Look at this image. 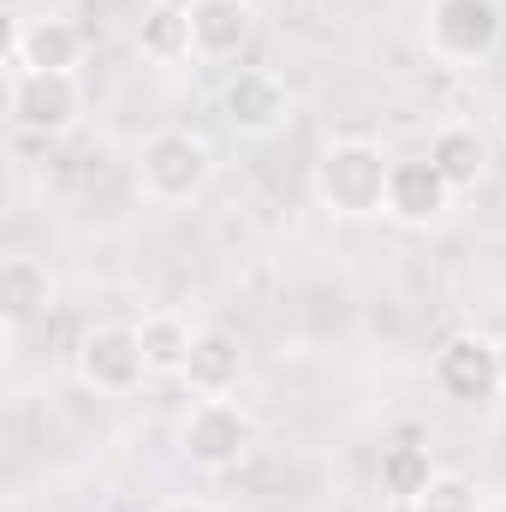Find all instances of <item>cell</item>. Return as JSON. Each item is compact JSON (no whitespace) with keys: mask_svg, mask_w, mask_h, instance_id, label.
Returning a JSON list of instances; mask_svg holds the SVG:
<instances>
[{"mask_svg":"<svg viewBox=\"0 0 506 512\" xmlns=\"http://www.w3.org/2000/svg\"><path fill=\"white\" fill-rule=\"evenodd\" d=\"M48 304H54V274H48V262H36V256H6V262H0V316H6L12 328H24V322L48 316Z\"/></svg>","mask_w":506,"mask_h":512,"instance_id":"4fadbf2b","label":"cell"},{"mask_svg":"<svg viewBox=\"0 0 506 512\" xmlns=\"http://www.w3.org/2000/svg\"><path fill=\"white\" fill-rule=\"evenodd\" d=\"M185 18H191V60L203 66L239 60L256 36L251 0H185Z\"/></svg>","mask_w":506,"mask_h":512,"instance_id":"9c48e42d","label":"cell"},{"mask_svg":"<svg viewBox=\"0 0 506 512\" xmlns=\"http://www.w3.org/2000/svg\"><path fill=\"white\" fill-rule=\"evenodd\" d=\"M387 155L364 137H346V143H328L322 167H316V185H322V203L334 215H376L387 209Z\"/></svg>","mask_w":506,"mask_h":512,"instance_id":"7a4b0ae2","label":"cell"},{"mask_svg":"<svg viewBox=\"0 0 506 512\" xmlns=\"http://www.w3.org/2000/svg\"><path fill=\"white\" fill-rule=\"evenodd\" d=\"M215 173V155L197 131H155L143 149H137V191L149 203H191Z\"/></svg>","mask_w":506,"mask_h":512,"instance_id":"6da1fadb","label":"cell"},{"mask_svg":"<svg viewBox=\"0 0 506 512\" xmlns=\"http://www.w3.org/2000/svg\"><path fill=\"white\" fill-rule=\"evenodd\" d=\"M90 54V36L72 24V18H30L12 30V66H36V72H72L84 66Z\"/></svg>","mask_w":506,"mask_h":512,"instance_id":"8fae6325","label":"cell"},{"mask_svg":"<svg viewBox=\"0 0 506 512\" xmlns=\"http://www.w3.org/2000/svg\"><path fill=\"white\" fill-rule=\"evenodd\" d=\"M143 54L149 60H191V18H185V6H155L143 18Z\"/></svg>","mask_w":506,"mask_h":512,"instance_id":"e0dca14e","label":"cell"},{"mask_svg":"<svg viewBox=\"0 0 506 512\" xmlns=\"http://www.w3.org/2000/svg\"><path fill=\"white\" fill-rule=\"evenodd\" d=\"M447 203H453V185L435 173L429 155H417V161H393V167H387V215H393V221H405V227H429V221L447 215Z\"/></svg>","mask_w":506,"mask_h":512,"instance_id":"30bf717a","label":"cell"},{"mask_svg":"<svg viewBox=\"0 0 506 512\" xmlns=\"http://www.w3.org/2000/svg\"><path fill=\"white\" fill-rule=\"evenodd\" d=\"M84 108L72 72H36V66H6V120L30 137H60L72 131Z\"/></svg>","mask_w":506,"mask_h":512,"instance_id":"3957f363","label":"cell"},{"mask_svg":"<svg viewBox=\"0 0 506 512\" xmlns=\"http://www.w3.org/2000/svg\"><path fill=\"white\" fill-rule=\"evenodd\" d=\"M435 387L459 405H483L506 387L501 376V340L489 334H453L441 352H435Z\"/></svg>","mask_w":506,"mask_h":512,"instance_id":"52a82bcc","label":"cell"},{"mask_svg":"<svg viewBox=\"0 0 506 512\" xmlns=\"http://www.w3.org/2000/svg\"><path fill=\"white\" fill-rule=\"evenodd\" d=\"M191 340H197V328L179 322L173 310H155V316L137 322V346H143L149 376H185V364H191Z\"/></svg>","mask_w":506,"mask_h":512,"instance_id":"2e32d148","label":"cell"},{"mask_svg":"<svg viewBox=\"0 0 506 512\" xmlns=\"http://www.w3.org/2000/svg\"><path fill=\"white\" fill-rule=\"evenodd\" d=\"M501 376H506V340H501Z\"/></svg>","mask_w":506,"mask_h":512,"instance_id":"ffe728a7","label":"cell"},{"mask_svg":"<svg viewBox=\"0 0 506 512\" xmlns=\"http://www.w3.org/2000/svg\"><path fill=\"white\" fill-rule=\"evenodd\" d=\"M149 376L143 346H137V322H96L78 340V382L96 393H131Z\"/></svg>","mask_w":506,"mask_h":512,"instance_id":"5b68a950","label":"cell"},{"mask_svg":"<svg viewBox=\"0 0 506 512\" xmlns=\"http://www.w3.org/2000/svg\"><path fill=\"white\" fill-rule=\"evenodd\" d=\"M221 108H227V126L239 131V137H274V131H286V120H292V90L274 72L245 66V72L227 78Z\"/></svg>","mask_w":506,"mask_h":512,"instance_id":"ba28073f","label":"cell"},{"mask_svg":"<svg viewBox=\"0 0 506 512\" xmlns=\"http://www.w3.org/2000/svg\"><path fill=\"white\" fill-rule=\"evenodd\" d=\"M155 512H209V507H203V501H161Z\"/></svg>","mask_w":506,"mask_h":512,"instance_id":"d6986e66","label":"cell"},{"mask_svg":"<svg viewBox=\"0 0 506 512\" xmlns=\"http://www.w3.org/2000/svg\"><path fill=\"white\" fill-rule=\"evenodd\" d=\"M429 161L453 191H477V179L489 173V143L471 126H441L429 137Z\"/></svg>","mask_w":506,"mask_h":512,"instance_id":"9a60e30c","label":"cell"},{"mask_svg":"<svg viewBox=\"0 0 506 512\" xmlns=\"http://www.w3.org/2000/svg\"><path fill=\"white\" fill-rule=\"evenodd\" d=\"M239 376H245V346H239L227 328H197L191 364H185L179 382L191 387L197 399H227V393L239 387Z\"/></svg>","mask_w":506,"mask_h":512,"instance_id":"7c38bea8","label":"cell"},{"mask_svg":"<svg viewBox=\"0 0 506 512\" xmlns=\"http://www.w3.org/2000/svg\"><path fill=\"white\" fill-rule=\"evenodd\" d=\"M411 512H483V501H477V483H471V477H459V471H435L429 489L411 501Z\"/></svg>","mask_w":506,"mask_h":512,"instance_id":"ac0fdd59","label":"cell"},{"mask_svg":"<svg viewBox=\"0 0 506 512\" xmlns=\"http://www.w3.org/2000/svg\"><path fill=\"white\" fill-rule=\"evenodd\" d=\"M179 453L197 471H233L251 453V417L233 399H197L179 423Z\"/></svg>","mask_w":506,"mask_h":512,"instance_id":"277c9868","label":"cell"},{"mask_svg":"<svg viewBox=\"0 0 506 512\" xmlns=\"http://www.w3.org/2000/svg\"><path fill=\"white\" fill-rule=\"evenodd\" d=\"M501 24L506 18L495 0H435L423 36L441 60H483V54H495Z\"/></svg>","mask_w":506,"mask_h":512,"instance_id":"8992f818","label":"cell"},{"mask_svg":"<svg viewBox=\"0 0 506 512\" xmlns=\"http://www.w3.org/2000/svg\"><path fill=\"white\" fill-rule=\"evenodd\" d=\"M435 477V459H429V441L423 429H399L387 447H381V489L393 501H417Z\"/></svg>","mask_w":506,"mask_h":512,"instance_id":"5bb4252c","label":"cell"}]
</instances>
